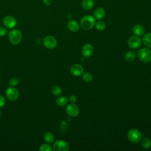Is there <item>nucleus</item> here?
I'll return each mask as SVG.
<instances>
[{
	"label": "nucleus",
	"instance_id": "obj_7",
	"mask_svg": "<svg viewBox=\"0 0 151 151\" xmlns=\"http://www.w3.org/2000/svg\"><path fill=\"white\" fill-rule=\"evenodd\" d=\"M43 44L48 49H53L57 46V41L54 37L47 36L43 40Z\"/></svg>",
	"mask_w": 151,
	"mask_h": 151
},
{
	"label": "nucleus",
	"instance_id": "obj_16",
	"mask_svg": "<svg viewBox=\"0 0 151 151\" xmlns=\"http://www.w3.org/2000/svg\"><path fill=\"white\" fill-rule=\"evenodd\" d=\"M94 0H82L81 6L82 8L86 11L90 10L94 6Z\"/></svg>",
	"mask_w": 151,
	"mask_h": 151
},
{
	"label": "nucleus",
	"instance_id": "obj_14",
	"mask_svg": "<svg viewBox=\"0 0 151 151\" xmlns=\"http://www.w3.org/2000/svg\"><path fill=\"white\" fill-rule=\"evenodd\" d=\"M106 12L103 8H97L95 9L94 12V17L95 19L98 20H100L103 18L105 16Z\"/></svg>",
	"mask_w": 151,
	"mask_h": 151
},
{
	"label": "nucleus",
	"instance_id": "obj_30",
	"mask_svg": "<svg viewBox=\"0 0 151 151\" xmlns=\"http://www.w3.org/2000/svg\"><path fill=\"white\" fill-rule=\"evenodd\" d=\"M69 101L71 103H75L77 101V97L76 96L74 95H71L70 96V97H69Z\"/></svg>",
	"mask_w": 151,
	"mask_h": 151
},
{
	"label": "nucleus",
	"instance_id": "obj_5",
	"mask_svg": "<svg viewBox=\"0 0 151 151\" xmlns=\"http://www.w3.org/2000/svg\"><path fill=\"white\" fill-rule=\"evenodd\" d=\"M5 94L6 98L9 100L13 101L18 99L19 97V91L16 88L14 87L13 86H11L6 88Z\"/></svg>",
	"mask_w": 151,
	"mask_h": 151
},
{
	"label": "nucleus",
	"instance_id": "obj_4",
	"mask_svg": "<svg viewBox=\"0 0 151 151\" xmlns=\"http://www.w3.org/2000/svg\"><path fill=\"white\" fill-rule=\"evenodd\" d=\"M127 137L132 143H138L142 137V133L136 129H132L127 133Z\"/></svg>",
	"mask_w": 151,
	"mask_h": 151
},
{
	"label": "nucleus",
	"instance_id": "obj_1",
	"mask_svg": "<svg viewBox=\"0 0 151 151\" xmlns=\"http://www.w3.org/2000/svg\"><path fill=\"white\" fill-rule=\"evenodd\" d=\"M96 24V19L91 15L84 16L80 20V25L84 30L91 29Z\"/></svg>",
	"mask_w": 151,
	"mask_h": 151
},
{
	"label": "nucleus",
	"instance_id": "obj_22",
	"mask_svg": "<svg viewBox=\"0 0 151 151\" xmlns=\"http://www.w3.org/2000/svg\"><path fill=\"white\" fill-rule=\"evenodd\" d=\"M142 146L144 149H149L151 146V141L147 137H144L142 141Z\"/></svg>",
	"mask_w": 151,
	"mask_h": 151
},
{
	"label": "nucleus",
	"instance_id": "obj_23",
	"mask_svg": "<svg viewBox=\"0 0 151 151\" xmlns=\"http://www.w3.org/2000/svg\"><path fill=\"white\" fill-rule=\"evenodd\" d=\"M96 28H97V29L99 30V31H102L104 30L106 28V23L103 21H99L97 22H96L95 24Z\"/></svg>",
	"mask_w": 151,
	"mask_h": 151
},
{
	"label": "nucleus",
	"instance_id": "obj_33",
	"mask_svg": "<svg viewBox=\"0 0 151 151\" xmlns=\"http://www.w3.org/2000/svg\"><path fill=\"white\" fill-rule=\"evenodd\" d=\"M96 1H98V0H96Z\"/></svg>",
	"mask_w": 151,
	"mask_h": 151
},
{
	"label": "nucleus",
	"instance_id": "obj_15",
	"mask_svg": "<svg viewBox=\"0 0 151 151\" xmlns=\"http://www.w3.org/2000/svg\"><path fill=\"white\" fill-rule=\"evenodd\" d=\"M133 32L136 36H141L145 32L144 27L140 24H136L133 27Z\"/></svg>",
	"mask_w": 151,
	"mask_h": 151
},
{
	"label": "nucleus",
	"instance_id": "obj_13",
	"mask_svg": "<svg viewBox=\"0 0 151 151\" xmlns=\"http://www.w3.org/2000/svg\"><path fill=\"white\" fill-rule=\"evenodd\" d=\"M67 28L72 32H77L79 30L80 25L77 22L74 20H69L67 23Z\"/></svg>",
	"mask_w": 151,
	"mask_h": 151
},
{
	"label": "nucleus",
	"instance_id": "obj_12",
	"mask_svg": "<svg viewBox=\"0 0 151 151\" xmlns=\"http://www.w3.org/2000/svg\"><path fill=\"white\" fill-rule=\"evenodd\" d=\"M70 72L74 76H80L83 74L84 68L80 64H75L71 67Z\"/></svg>",
	"mask_w": 151,
	"mask_h": 151
},
{
	"label": "nucleus",
	"instance_id": "obj_2",
	"mask_svg": "<svg viewBox=\"0 0 151 151\" xmlns=\"http://www.w3.org/2000/svg\"><path fill=\"white\" fill-rule=\"evenodd\" d=\"M8 38L11 44L17 45L19 44L22 40L21 32L17 29H12L8 34Z\"/></svg>",
	"mask_w": 151,
	"mask_h": 151
},
{
	"label": "nucleus",
	"instance_id": "obj_32",
	"mask_svg": "<svg viewBox=\"0 0 151 151\" xmlns=\"http://www.w3.org/2000/svg\"><path fill=\"white\" fill-rule=\"evenodd\" d=\"M1 115H2V112H1V111L0 110V117L1 116Z\"/></svg>",
	"mask_w": 151,
	"mask_h": 151
},
{
	"label": "nucleus",
	"instance_id": "obj_29",
	"mask_svg": "<svg viewBox=\"0 0 151 151\" xmlns=\"http://www.w3.org/2000/svg\"><path fill=\"white\" fill-rule=\"evenodd\" d=\"M5 103V99L4 96L0 95V108L3 107Z\"/></svg>",
	"mask_w": 151,
	"mask_h": 151
},
{
	"label": "nucleus",
	"instance_id": "obj_18",
	"mask_svg": "<svg viewBox=\"0 0 151 151\" xmlns=\"http://www.w3.org/2000/svg\"><path fill=\"white\" fill-rule=\"evenodd\" d=\"M68 99L65 96L59 97L55 100V103H56L57 105H58L59 106H66L68 103Z\"/></svg>",
	"mask_w": 151,
	"mask_h": 151
},
{
	"label": "nucleus",
	"instance_id": "obj_8",
	"mask_svg": "<svg viewBox=\"0 0 151 151\" xmlns=\"http://www.w3.org/2000/svg\"><path fill=\"white\" fill-rule=\"evenodd\" d=\"M2 22L4 25L8 28H13L17 25L16 19L12 16L7 15L3 18Z\"/></svg>",
	"mask_w": 151,
	"mask_h": 151
},
{
	"label": "nucleus",
	"instance_id": "obj_28",
	"mask_svg": "<svg viewBox=\"0 0 151 151\" xmlns=\"http://www.w3.org/2000/svg\"><path fill=\"white\" fill-rule=\"evenodd\" d=\"M7 33V29L4 27L0 26V37H3Z\"/></svg>",
	"mask_w": 151,
	"mask_h": 151
},
{
	"label": "nucleus",
	"instance_id": "obj_31",
	"mask_svg": "<svg viewBox=\"0 0 151 151\" xmlns=\"http://www.w3.org/2000/svg\"><path fill=\"white\" fill-rule=\"evenodd\" d=\"M42 1H43L44 4L47 6L51 5V2H52V0H42Z\"/></svg>",
	"mask_w": 151,
	"mask_h": 151
},
{
	"label": "nucleus",
	"instance_id": "obj_6",
	"mask_svg": "<svg viewBox=\"0 0 151 151\" xmlns=\"http://www.w3.org/2000/svg\"><path fill=\"white\" fill-rule=\"evenodd\" d=\"M70 149L68 144L64 140H58L54 142L52 149L55 151H67Z\"/></svg>",
	"mask_w": 151,
	"mask_h": 151
},
{
	"label": "nucleus",
	"instance_id": "obj_25",
	"mask_svg": "<svg viewBox=\"0 0 151 151\" xmlns=\"http://www.w3.org/2000/svg\"><path fill=\"white\" fill-rule=\"evenodd\" d=\"M39 150L40 151H51L52 147L50 145H48L47 143H45V144L42 145L40 146Z\"/></svg>",
	"mask_w": 151,
	"mask_h": 151
},
{
	"label": "nucleus",
	"instance_id": "obj_10",
	"mask_svg": "<svg viewBox=\"0 0 151 151\" xmlns=\"http://www.w3.org/2000/svg\"><path fill=\"white\" fill-rule=\"evenodd\" d=\"M93 47L90 44H85L81 49V54L84 58H89L93 55Z\"/></svg>",
	"mask_w": 151,
	"mask_h": 151
},
{
	"label": "nucleus",
	"instance_id": "obj_3",
	"mask_svg": "<svg viewBox=\"0 0 151 151\" xmlns=\"http://www.w3.org/2000/svg\"><path fill=\"white\" fill-rule=\"evenodd\" d=\"M137 56L140 61L144 63L151 61V50L148 48H143L137 52Z\"/></svg>",
	"mask_w": 151,
	"mask_h": 151
},
{
	"label": "nucleus",
	"instance_id": "obj_21",
	"mask_svg": "<svg viewBox=\"0 0 151 151\" xmlns=\"http://www.w3.org/2000/svg\"><path fill=\"white\" fill-rule=\"evenodd\" d=\"M68 129V126L67 124V123L64 122L63 121L60 123V126H59V131L60 132L61 134H64L67 130Z\"/></svg>",
	"mask_w": 151,
	"mask_h": 151
},
{
	"label": "nucleus",
	"instance_id": "obj_24",
	"mask_svg": "<svg viewBox=\"0 0 151 151\" xmlns=\"http://www.w3.org/2000/svg\"><path fill=\"white\" fill-rule=\"evenodd\" d=\"M51 91H52V93L54 96H58L61 94V93L62 92V89H61V88L60 86H54L52 87V88L51 90Z\"/></svg>",
	"mask_w": 151,
	"mask_h": 151
},
{
	"label": "nucleus",
	"instance_id": "obj_19",
	"mask_svg": "<svg viewBox=\"0 0 151 151\" xmlns=\"http://www.w3.org/2000/svg\"><path fill=\"white\" fill-rule=\"evenodd\" d=\"M125 60L128 62H132L136 58V54L133 51H127L124 55Z\"/></svg>",
	"mask_w": 151,
	"mask_h": 151
},
{
	"label": "nucleus",
	"instance_id": "obj_17",
	"mask_svg": "<svg viewBox=\"0 0 151 151\" xmlns=\"http://www.w3.org/2000/svg\"><path fill=\"white\" fill-rule=\"evenodd\" d=\"M142 42L145 46L151 48V32L146 33L143 35L142 38Z\"/></svg>",
	"mask_w": 151,
	"mask_h": 151
},
{
	"label": "nucleus",
	"instance_id": "obj_11",
	"mask_svg": "<svg viewBox=\"0 0 151 151\" xmlns=\"http://www.w3.org/2000/svg\"><path fill=\"white\" fill-rule=\"evenodd\" d=\"M127 44L131 48L136 49L141 45V40L137 36H132L128 40Z\"/></svg>",
	"mask_w": 151,
	"mask_h": 151
},
{
	"label": "nucleus",
	"instance_id": "obj_9",
	"mask_svg": "<svg viewBox=\"0 0 151 151\" xmlns=\"http://www.w3.org/2000/svg\"><path fill=\"white\" fill-rule=\"evenodd\" d=\"M66 113L71 117H76L79 114V109L74 103H71L67 106Z\"/></svg>",
	"mask_w": 151,
	"mask_h": 151
},
{
	"label": "nucleus",
	"instance_id": "obj_27",
	"mask_svg": "<svg viewBox=\"0 0 151 151\" xmlns=\"http://www.w3.org/2000/svg\"><path fill=\"white\" fill-rule=\"evenodd\" d=\"M19 83V79L17 77H13L9 81V84L11 86H15Z\"/></svg>",
	"mask_w": 151,
	"mask_h": 151
},
{
	"label": "nucleus",
	"instance_id": "obj_26",
	"mask_svg": "<svg viewBox=\"0 0 151 151\" xmlns=\"http://www.w3.org/2000/svg\"><path fill=\"white\" fill-rule=\"evenodd\" d=\"M83 78L86 82H90L93 79V76L91 73H86L83 75Z\"/></svg>",
	"mask_w": 151,
	"mask_h": 151
},
{
	"label": "nucleus",
	"instance_id": "obj_20",
	"mask_svg": "<svg viewBox=\"0 0 151 151\" xmlns=\"http://www.w3.org/2000/svg\"><path fill=\"white\" fill-rule=\"evenodd\" d=\"M44 140L48 143H51L54 140V134L51 132H46L44 135Z\"/></svg>",
	"mask_w": 151,
	"mask_h": 151
}]
</instances>
